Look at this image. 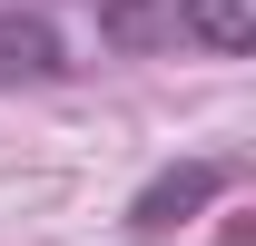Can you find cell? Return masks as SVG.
<instances>
[{
    "label": "cell",
    "mask_w": 256,
    "mask_h": 246,
    "mask_svg": "<svg viewBox=\"0 0 256 246\" xmlns=\"http://www.w3.org/2000/svg\"><path fill=\"white\" fill-rule=\"evenodd\" d=\"M178 30L217 60H246L256 50V0H178Z\"/></svg>",
    "instance_id": "obj_3"
},
{
    "label": "cell",
    "mask_w": 256,
    "mask_h": 246,
    "mask_svg": "<svg viewBox=\"0 0 256 246\" xmlns=\"http://www.w3.org/2000/svg\"><path fill=\"white\" fill-rule=\"evenodd\" d=\"M20 79H69V40L40 10H0V89H20Z\"/></svg>",
    "instance_id": "obj_1"
},
{
    "label": "cell",
    "mask_w": 256,
    "mask_h": 246,
    "mask_svg": "<svg viewBox=\"0 0 256 246\" xmlns=\"http://www.w3.org/2000/svg\"><path fill=\"white\" fill-rule=\"evenodd\" d=\"M217 187H226V168H168V178L148 187L138 207H128V226H138V236H168V226H178L188 207H207Z\"/></svg>",
    "instance_id": "obj_2"
}]
</instances>
